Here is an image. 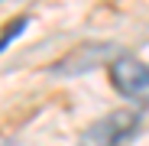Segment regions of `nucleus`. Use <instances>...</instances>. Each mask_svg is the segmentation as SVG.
<instances>
[{"label": "nucleus", "instance_id": "nucleus-1", "mask_svg": "<svg viewBox=\"0 0 149 146\" xmlns=\"http://www.w3.org/2000/svg\"><path fill=\"white\" fill-rule=\"evenodd\" d=\"M139 130L136 110H113L81 133V146H127Z\"/></svg>", "mask_w": 149, "mask_h": 146}, {"label": "nucleus", "instance_id": "nucleus-2", "mask_svg": "<svg viewBox=\"0 0 149 146\" xmlns=\"http://www.w3.org/2000/svg\"><path fill=\"white\" fill-rule=\"evenodd\" d=\"M107 71H110V85L117 94L136 104H149V65L146 62L133 55H117Z\"/></svg>", "mask_w": 149, "mask_h": 146}, {"label": "nucleus", "instance_id": "nucleus-3", "mask_svg": "<svg viewBox=\"0 0 149 146\" xmlns=\"http://www.w3.org/2000/svg\"><path fill=\"white\" fill-rule=\"evenodd\" d=\"M26 23H29L26 16H19V20H13V23H7V29H3V36H0V52H3V49H7V45H10V42H13L16 36H19L23 29H26Z\"/></svg>", "mask_w": 149, "mask_h": 146}]
</instances>
